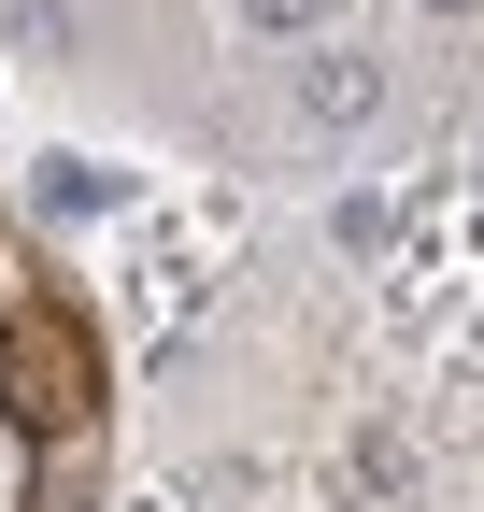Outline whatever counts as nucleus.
<instances>
[{
  "mask_svg": "<svg viewBox=\"0 0 484 512\" xmlns=\"http://www.w3.org/2000/svg\"><path fill=\"white\" fill-rule=\"evenodd\" d=\"M242 15H257L271 43H299V29H314V15H328V0H242Z\"/></svg>",
  "mask_w": 484,
  "mask_h": 512,
  "instance_id": "nucleus-3",
  "label": "nucleus"
},
{
  "mask_svg": "<svg viewBox=\"0 0 484 512\" xmlns=\"http://www.w3.org/2000/svg\"><path fill=\"white\" fill-rule=\"evenodd\" d=\"M371 100H385V72H371V57H342V43L314 57V72H299V114H314V128H356Z\"/></svg>",
  "mask_w": 484,
  "mask_h": 512,
  "instance_id": "nucleus-2",
  "label": "nucleus"
},
{
  "mask_svg": "<svg viewBox=\"0 0 484 512\" xmlns=\"http://www.w3.org/2000/svg\"><path fill=\"white\" fill-rule=\"evenodd\" d=\"M428 15H456V0H428Z\"/></svg>",
  "mask_w": 484,
  "mask_h": 512,
  "instance_id": "nucleus-4",
  "label": "nucleus"
},
{
  "mask_svg": "<svg viewBox=\"0 0 484 512\" xmlns=\"http://www.w3.org/2000/svg\"><path fill=\"white\" fill-rule=\"evenodd\" d=\"M0 413H15L29 441H72L100 413V342L57 299H15V313H0Z\"/></svg>",
  "mask_w": 484,
  "mask_h": 512,
  "instance_id": "nucleus-1",
  "label": "nucleus"
}]
</instances>
